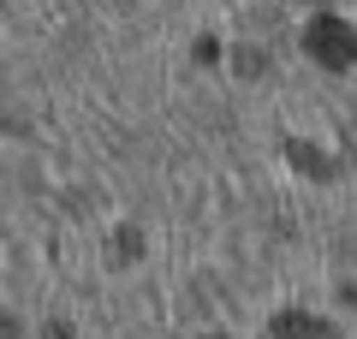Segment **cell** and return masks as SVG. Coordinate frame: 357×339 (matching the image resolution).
Masks as SVG:
<instances>
[{
  "mask_svg": "<svg viewBox=\"0 0 357 339\" xmlns=\"http://www.w3.org/2000/svg\"><path fill=\"white\" fill-rule=\"evenodd\" d=\"M304 48L316 54L321 66H351V60H357V30L345 24V18H333V13H321L316 24L304 30Z\"/></svg>",
  "mask_w": 357,
  "mask_h": 339,
  "instance_id": "1",
  "label": "cell"
}]
</instances>
